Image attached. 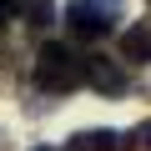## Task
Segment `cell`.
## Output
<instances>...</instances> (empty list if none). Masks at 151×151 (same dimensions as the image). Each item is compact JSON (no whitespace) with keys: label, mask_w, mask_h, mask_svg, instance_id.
<instances>
[{"label":"cell","mask_w":151,"mask_h":151,"mask_svg":"<svg viewBox=\"0 0 151 151\" xmlns=\"http://www.w3.org/2000/svg\"><path fill=\"white\" fill-rule=\"evenodd\" d=\"M35 86L50 91V96L76 91L81 86V55H76L70 45H60V40H45L40 55H35Z\"/></svg>","instance_id":"6da1fadb"},{"label":"cell","mask_w":151,"mask_h":151,"mask_svg":"<svg viewBox=\"0 0 151 151\" xmlns=\"http://www.w3.org/2000/svg\"><path fill=\"white\" fill-rule=\"evenodd\" d=\"M116 20H126L121 0H70L65 5V30L76 40H101L116 30Z\"/></svg>","instance_id":"7a4b0ae2"},{"label":"cell","mask_w":151,"mask_h":151,"mask_svg":"<svg viewBox=\"0 0 151 151\" xmlns=\"http://www.w3.org/2000/svg\"><path fill=\"white\" fill-rule=\"evenodd\" d=\"M81 81H86V86H96L101 96H126L131 76H126V65H121V60H111V55H81Z\"/></svg>","instance_id":"3957f363"},{"label":"cell","mask_w":151,"mask_h":151,"mask_svg":"<svg viewBox=\"0 0 151 151\" xmlns=\"http://www.w3.org/2000/svg\"><path fill=\"white\" fill-rule=\"evenodd\" d=\"M121 60L151 65V20H131V25L121 30Z\"/></svg>","instance_id":"277c9868"},{"label":"cell","mask_w":151,"mask_h":151,"mask_svg":"<svg viewBox=\"0 0 151 151\" xmlns=\"http://www.w3.org/2000/svg\"><path fill=\"white\" fill-rule=\"evenodd\" d=\"M70 151H126V136L106 131V126H91V131H76L70 136Z\"/></svg>","instance_id":"5b68a950"},{"label":"cell","mask_w":151,"mask_h":151,"mask_svg":"<svg viewBox=\"0 0 151 151\" xmlns=\"http://www.w3.org/2000/svg\"><path fill=\"white\" fill-rule=\"evenodd\" d=\"M15 15H20L30 30H50V20H55V0H15Z\"/></svg>","instance_id":"8992f818"},{"label":"cell","mask_w":151,"mask_h":151,"mask_svg":"<svg viewBox=\"0 0 151 151\" xmlns=\"http://www.w3.org/2000/svg\"><path fill=\"white\" fill-rule=\"evenodd\" d=\"M126 151H151V121H141V126L126 136Z\"/></svg>","instance_id":"52a82bcc"},{"label":"cell","mask_w":151,"mask_h":151,"mask_svg":"<svg viewBox=\"0 0 151 151\" xmlns=\"http://www.w3.org/2000/svg\"><path fill=\"white\" fill-rule=\"evenodd\" d=\"M10 20H15V0H0V30H5Z\"/></svg>","instance_id":"ba28073f"},{"label":"cell","mask_w":151,"mask_h":151,"mask_svg":"<svg viewBox=\"0 0 151 151\" xmlns=\"http://www.w3.org/2000/svg\"><path fill=\"white\" fill-rule=\"evenodd\" d=\"M35 151H55V146H35Z\"/></svg>","instance_id":"9c48e42d"}]
</instances>
